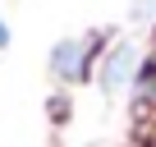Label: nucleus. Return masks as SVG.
<instances>
[{
	"label": "nucleus",
	"mask_w": 156,
	"mask_h": 147,
	"mask_svg": "<svg viewBox=\"0 0 156 147\" xmlns=\"http://www.w3.org/2000/svg\"><path fill=\"white\" fill-rule=\"evenodd\" d=\"M5 41H9V28H5V23H0V51H5Z\"/></svg>",
	"instance_id": "3"
},
{
	"label": "nucleus",
	"mask_w": 156,
	"mask_h": 147,
	"mask_svg": "<svg viewBox=\"0 0 156 147\" xmlns=\"http://www.w3.org/2000/svg\"><path fill=\"white\" fill-rule=\"evenodd\" d=\"M133 64H138L133 46H115V51L106 55V69H101V88H106V92L129 88V78H133Z\"/></svg>",
	"instance_id": "1"
},
{
	"label": "nucleus",
	"mask_w": 156,
	"mask_h": 147,
	"mask_svg": "<svg viewBox=\"0 0 156 147\" xmlns=\"http://www.w3.org/2000/svg\"><path fill=\"white\" fill-rule=\"evenodd\" d=\"M83 64H87V41H60L55 51H51V69L60 74V78H78L83 74Z\"/></svg>",
	"instance_id": "2"
}]
</instances>
